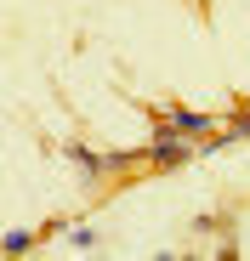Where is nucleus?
Listing matches in <instances>:
<instances>
[{
	"label": "nucleus",
	"mask_w": 250,
	"mask_h": 261,
	"mask_svg": "<svg viewBox=\"0 0 250 261\" xmlns=\"http://www.w3.org/2000/svg\"><path fill=\"white\" fill-rule=\"evenodd\" d=\"M199 153V142L193 137H182V130H165V125H154V142L142 148V165H154V170H177V165H188Z\"/></svg>",
	"instance_id": "1"
},
{
	"label": "nucleus",
	"mask_w": 250,
	"mask_h": 261,
	"mask_svg": "<svg viewBox=\"0 0 250 261\" xmlns=\"http://www.w3.org/2000/svg\"><path fill=\"white\" fill-rule=\"evenodd\" d=\"M148 119H154V125H165V130H182V137H193V142L216 130V114H211V108H182V102L159 108V114L148 108Z\"/></svg>",
	"instance_id": "2"
},
{
	"label": "nucleus",
	"mask_w": 250,
	"mask_h": 261,
	"mask_svg": "<svg viewBox=\"0 0 250 261\" xmlns=\"http://www.w3.org/2000/svg\"><path fill=\"white\" fill-rule=\"evenodd\" d=\"M63 159L80 170V188H97V182H108V176H114V159H108V153H91V148H80V142H68V148H63Z\"/></svg>",
	"instance_id": "3"
},
{
	"label": "nucleus",
	"mask_w": 250,
	"mask_h": 261,
	"mask_svg": "<svg viewBox=\"0 0 250 261\" xmlns=\"http://www.w3.org/2000/svg\"><path fill=\"white\" fill-rule=\"evenodd\" d=\"M34 244H40L34 227H6V239H0V250H6V255H29Z\"/></svg>",
	"instance_id": "4"
},
{
	"label": "nucleus",
	"mask_w": 250,
	"mask_h": 261,
	"mask_svg": "<svg viewBox=\"0 0 250 261\" xmlns=\"http://www.w3.org/2000/svg\"><path fill=\"white\" fill-rule=\"evenodd\" d=\"M63 250L86 255V250H97V233H91V227H68V233H63Z\"/></svg>",
	"instance_id": "5"
}]
</instances>
